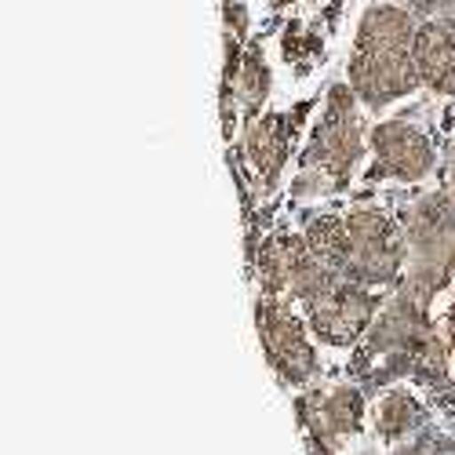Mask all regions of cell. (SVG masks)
Returning <instances> with one entry per match:
<instances>
[{
	"label": "cell",
	"instance_id": "ba28073f",
	"mask_svg": "<svg viewBox=\"0 0 455 455\" xmlns=\"http://www.w3.org/2000/svg\"><path fill=\"white\" fill-rule=\"evenodd\" d=\"M299 121H302V109H295L291 117L288 113H251L248 117L241 149H244V157L259 179H274L288 164Z\"/></svg>",
	"mask_w": 455,
	"mask_h": 455
},
{
	"label": "cell",
	"instance_id": "52a82bcc",
	"mask_svg": "<svg viewBox=\"0 0 455 455\" xmlns=\"http://www.w3.org/2000/svg\"><path fill=\"white\" fill-rule=\"evenodd\" d=\"M371 154H375V175H394L401 182H419L437 168V154L434 142L427 139V132H419L408 121H383L371 139Z\"/></svg>",
	"mask_w": 455,
	"mask_h": 455
},
{
	"label": "cell",
	"instance_id": "7c38bea8",
	"mask_svg": "<svg viewBox=\"0 0 455 455\" xmlns=\"http://www.w3.org/2000/svg\"><path fill=\"white\" fill-rule=\"evenodd\" d=\"M307 244L314 251L317 262H324L328 270L343 274L347 277V259H350V230H347V219L339 215H321L307 226Z\"/></svg>",
	"mask_w": 455,
	"mask_h": 455
},
{
	"label": "cell",
	"instance_id": "5bb4252c",
	"mask_svg": "<svg viewBox=\"0 0 455 455\" xmlns=\"http://www.w3.org/2000/svg\"><path fill=\"white\" fill-rule=\"evenodd\" d=\"M444 194L455 201V139L448 146V168H444Z\"/></svg>",
	"mask_w": 455,
	"mask_h": 455
},
{
	"label": "cell",
	"instance_id": "8992f818",
	"mask_svg": "<svg viewBox=\"0 0 455 455\" xmlns=\"http://www.w3.org/2000/svg\"><path fill=\"white\" fill-rule=\"evenodd\" d=\"M379 299L357 284V281H339L324 299L307 307V324L314 339L328 347H354L357 339L375 324Z\"/></svg>",
	"mask_w": 455,
	"mask_h": 455
},
{
	"label": "cell",
	"instance_id": "277c9868",
	"mask_svg": "<svg viewBox=\"0 0 455 455\" xmlns=\"http://www.w3.org/2000/svg\"><path fill=\"white\" fill-rule=\"evenodd\" d=\"M255 328H259V343L267 350L270 368L284 379V383L299 387L317 371V347L310 343L307 331L310 324H302L291 314V302L277 295H259L255 302Z\"/></svg>",
	"mask_w": 455,
	"mask_h": 455
},
{
	"label": "cell",
	"instance_id": "9c48e42d",
	"mask_svg": "<svg viewBox=\"0 0 455 455\" xmlns=\"http://www.w3.org/2000/svg\"><path fill=\"white\" fill-rule=\"evenodd\" d=\"M314 267V251L307 244V237L299 234H274L259 251V284L262 295H277V299H291L299 277Z\"/></svg>",
	"mask_w": 455,
	"mask_h": 455
},
{
	"label": "cell",
	"instance_id": "30bf717a",
	"mask_svg": "<svg viewBox=\"0 0 455 455\" xmlns=\"http://www.w3.org/2000/svg\"><path fill=\"white\" fill-rule=\"evenodd\" d=\"M411 59L419 81L437 95H455V29L441 22H423L415 33Z\"/></svg>",
	"mask_w": 455,
	"mask_h": 455
},
{
	"label": "cell",
	"instance_id": "5b68a950",
	"mask_svg": "<svg viewBox=\"0 0 455 455\" xmlns=\"http://www.w3.org/2000/svg\"><path fill=\"white\" fill-rule=\"evenodd\" d=\"M364 419V397L354 387L317 390L299 401V423L314 455H335Z\"/></svg>",
	"mask_w": 455,
	"mask_h": 455
},
{
	"label": "cell",
	"instance_id": "8fae6325",
	"mask_svg": "<svg viewBox=\"0 0 455 455\" xmlns=\"http://www.w3.org/2000/svg\"><path fill=\"white\" fill-rule=\"evenodd\" d=\"M419 423H423V408L404 390H387L371 408V427L383 441H404L419 430Z\"/></svg>",
	"mask_w": 455,
	"mask_h": 455
},
{
	"label": "cell",
	"instance_id": "6da1fadb",
	"mask_svg": "<svg viewBox=\"0 0 455 455\" xmlns=\"http://www.w3.org/2000/svg\"><path fill=\"white\" fill-rule=\"evenodd\" d=\"M415 33H419V26H415L408 8L375 4L364 12L347 66L350 88L364 106H390L423 84L411 59Z\"/></svg>",
	"mask_w": 455,
	"mask_h": 455
},
{
	"label": "cell",
	"instance_id": "7a4b0ae2",
	"mask_svg": "<svg viewBox=\"0 0 455 455\" xmlns=\"http://www.w3.org/2000/svg\"><path fill=\"white\" fill-rule=\"evenodd\" d=\"M354 88L335 84L328 92V102L321 109V121L310 135V146L302 154L299 175H295V194H335L343 189L354 164L364 154V132L354 106Z\"/></svg>",
	"mask_w": 455,
	"mask_h": 455
},
{
	"label": "cell",
	"instance_id": "3957f363",
	"mask_svg": "<svg viewBox=\"0 0 455 455\" xmlns=\"http://www.w3.org/2000/svg\"><path fill=\"white\" fill-rule=\"evenodd\" d=\"M350 230V259H347V281L357 284H397L408 262L404 234L375 208H357L347 215Z\"/></svg>",
	"mask_w": 455,
	"mask_h": 455
},
{
	"label": "cell",
	"instance_id": "4fadbf2b",
	"mask_svg": "<svg viewBox=\"0 0 455 455\" xmlns=\"http://www.w3.org/2000/svg\"><path fill=\"white\" fill-rule=\"evenodd\" d=\"M234 95L255 113L262 102H267V92H270V69H267V59H262V52H248L244 62L237 66L234 73ZM226 84V88H230Z\"/></svg>",
	"mask_w": 455,
	"mask_h": 455
}]
</instances>
